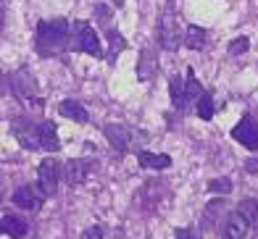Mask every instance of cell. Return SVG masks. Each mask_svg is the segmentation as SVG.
I'll return each instance as SVG.
<instances>
[{"mask_svg":"<svg viewBox=\"0 0 258 239\" xmlns=\"http://www.w3.org/2000/svg\"><path fill=\"white\" fill-rule=\"evenodd\" d=\"M69 32H72V21L66 19H45L37 24L34 32V50L40 58H55L69 47Z\"/></svg>","mask_w":258,"mask_h":239,"instance_id":"6da1fadb","label":"cell"},{"mask_svg":"<svg viewBox=\"0 0 258 239\" xmlns=\"http://www.w3.org/2000/svg\"><path fill=\"white\" fill-rule=\"evenodd\" d=\"M69 50L87 53L92 58H103L100 37H98V32L90 27V21H85V19L72 21V32H69Z\"/></svg>","mask_w":258,"mask_h":239,"instance_id":"7a4b0ae2","label":"cell"},{"mask_svg":"<svg viewBox=\"0 0 258 239\" xmlns=\"http://www.w3.org/2000/svg\"><path fill=\"white\" fill-rule=\"evenodd\" d=\"M8 90L16 95V98L21 100V103H29L32 108H42V98L37 95V79H34V74L24 66V68H16L14 74L8 76Z\"/></svg>","mask_w":258,"mask_h":239,"instance_id":"3957f363","label":"cell"},{"mask_svg":"<svg viewBox=\"0 0 258 239\" xmlns=\"http://www.w3.org/2000/svg\"><path fill=\"white\" fill-rule=\"evenodd\" d=\"M158 42H161L163 50H169V53H174L182 45V32H179L174 0H166V6H163V11H161V19H158Z\"/></svg>","mask_w":258,"mask_h":239,"instance_id":"277c9868","label":"cell"},{"mask_svg":"<svg viewBox=\"0 0 258 239\" xmlns=\"http://www.w3.org/2000/svg\"><path fill=\"white\" fill-rule=\"evenodd\" d=\"M103 134H105V139L111 142V147H116L119 152H129L132 147H137V142L148 139L143 131H137L132 126H124V124H105Z\"/></svg>","mask_w":258,"mask_h":239,"instance_id":"5b68a950","label":"cell"},{"mask_svg":"<svg viewBox=\"0 0 258 239\" xmlns=\"http://www.w3.org/2000/svg\"><path fill=\"white\" fill-rule=\"evenodd\" d=\"M58 182H61V163L55 158H45L37 169V189L42 197H53L58 192Z\"/></svg>","mask_w":258,"mask_h":239,"instance_id":"8992f818","label":"cell"},{"mask_svg":"<svg viewBox=\"0 0 258 239\" xmlns=\"http://www.w3.org/2000/svg\"><path fill=\"white\" fill-rule=\"evenodd\" d=\"M95 166L98 163L90 161V158H72V161H66V166L61 169V176L69 187H79L90 179V174L95 171Z\"/></svg>","mask_w":258,"mask_h":239,"instance_id":"52a82bcc","label":"cell"},{"mask_svg":"<svg viewBox=\"0 0 258 239\" xmlns=\"http://www.w3.org/2000/svg\"><path fill=\"white\" fill-rule=\"evenodd\" d=\"M11 134L16 137V142L24 150H40V131H37V124L29 121V118H14V124H11Z\"/></svg>","mask_w":258,"mask_h":239,"instance_id":"ba28073f","label":"cell"},{"mask_svg":"<svg viewBox=\"0 0 258 239\" xmlns=\"http://www.w3.org/2000/svg\"><path fill=\"white\" fill-rule=\"evenodd\" d=\"M232 139H237L248 150H258V124L253 121L250 113H245L237 121V126L232 129Z\"/></svg>","mask_w":258,"mask_h":239,"instance_id":"9c48e42d","label":"cell"},{"mask_svg":"<svg viewBox=\"0 0 258 239\" xmlns=\"http://www.w3.org/2000/svg\"><path fill=\"white\" fill-rule=\"evenodd\" d=\"M42 192L37 187H32V184H24V187H19L16 192H14V205L19 208H24V210H40L42 208Z\"/></svg>","mask_w":258,"mask_h":239,"instance_id":"30bf717a","label":"cell"},{"mask_svg":"<svg viewBox=\"0 0 258 239\" xmlns=\"http://www.w3.org/2000/svg\"><path fill=\"white\" fill-rule=\"evenodd\" d=\"M137 163H140V169H145V171H163V169H169V166H171V155L140 150L137 152Z\"/></svg>","mask_w":258,"mask_h":239,"instance_id":"8fae6325","label":"cell"},{"mask_svg":"<svg viewBox=\"0 0 258 239\" xmlns=\"http://www.w3.org/2000/svg\"><path fill=\"white\" fill-rule=\"evenodd\" d=\"M103 34H105V40H108V55H105V58H108V63L113 66L116 61H119V55L129 47V42H126L124 34H121L119 29H116V24H113L111 29H105Z\"/></svg>","mask_w":258,"mask_h":239,"instance_id":"7c38bea8","label":"cell"},{"mask_svg":"<svg viewBox=\"0 0 258 239\" xmlns=\"http://www.w3.org/2000/svg\"><path fill=\"white\" fill-rule=\"evenodd\" d=\"M248 229H250V223L245 221L237 210H234V213H229V216H227L221 239H245V236H248Z\"/></svg>","mask_w":258,"mask_h":239,"instance_id":"4fadbf2b","label":"cell"},{"mask_svg":"<svg viewBox=\"0 0 258 239\" xmlns=\"http://www.w3.org/2000/svg\"><path fill=\"white\" fill-rule=\"evenodd\" d=\"M37 131H40V150H45V152H58V150H61V142H58V129H55L53 121L37 124Z\"/></svg>","mask_w":258,"mask_h":239,"instance_id":"5bb4252c","label":"cell"},{"mask_svg":"<svg viewBox=\"0 0 258 239\" xmlns=\"http://www.w3.org/2000/svg\"><path fill=\"white\" fill-rule=\"evenodd\" d=\"M156 71H158V61H156L153 50H150V47H143L140 61H137V79L140 82H150L156 76Z\"/></svg>","mask_w":258,"mask_h":239,"instance_id":"9a60e30c","label":"cell"},{"mask_svg":"<svg viewBox=\"0 0 258 239\" xmlns=\"http://www.w3.org/2000/svg\"><path fill=\"white\" fill-rule=\"evenodd\" d=\"M58 113H61L63 118H69V121H77V124H87L90 121V113L82 103L77 100H63L61 105H58Z\"/></svg>","mask_w":258,"mask_h":239,"instance_id":"2e32d148","label":"cell"},{"mask_svg":"<svg viewBox=\"0 0 258 239\" xmlns=\"http://www.w3.org/2000/svg\"><path fill=\"white\" fill-rule=\"evenodd\" d=\"M201 92H203V85L198 82L195 68H187V74H184V103H187V111H190L195 105V100L201 98Z\"/></svg>","mask_w":258,"mask_h":239,"instance_id":"e0dca14e","label":"cell"},{"mask_svg":"<svg viewBox=\"0 0 258 239\" xmlns=\"http://www.w3.org/2000/svg\"><path fill=\"white\" fill-rule=\"evenodd\" d=\"M184 47H190V50H203L206 42H208V32L203 27H195V24H190L184 32Z\"/></svg>","mask_w":258,"mask_h":239,"instance_id":"ac0fdd59","label":"cell"},{"mask_svg":"<svg viewBox=\"0 0 258 239\" xmlns=\"http://www.w3.org/2000/svg\"><path fill=\"white\" fill-rule=\"evenodd\" d=\"M169 95H171V103L177 113H187V103H184V82L179 76H171L169 79Z\"/></svg>","mask_w":258,"mask_h":239,"instance_id":"d6986e66","label":"cell"},{"mask_svg":"<svg viewBox=\"0 0 258 239\" xmlns=\"http://www.w3.org/2000/svg\"><path fill=\"white\" fill-rule=\"evenodd\" d=\"M0 229H3V234H8L11 239H21L27 234V221H21L19 216H3Z\"/></svg>","mask_w":258,"mask_h":239,"instance_id":"ffe728a7","label":"cell"},{"mask_svg":"<svg viewBox=\"0 0 258 239\" xmlns=\"http://www.w3.org/2000/svg\"><path fill=\"white\" fill-rule=\"evenodd\" d=\"M214 111H216V105H214V95L211 92H201V98L195 100V113L203 118V121H211L214 118Z\"/></svg>","mask_w":258,"mask_h":239,"instance_id":"44dd1931","label":"cell"},{"mask_svg":"<svg viewBox=\"0 0 258 239\" xmlns=\"http://www.w3.org/2000/svg\"><path fill=\"white\" fill-rule=\"evenodd\" d=\"M237 213L248 221L250 226H255L258 223V200L255 197H245V200H240L237 202Z\"/></svg>","mask_w":258,"mask_h":239,"instance_id":"7402d4cb","label":"cell"},{"mask_svg":"<svg viewBox=\"0 0 258 239\" xmlns=\"http://www.w3.org/2000/svg\"><path fill=\"white\" fill-rule=\"evenodd\" d=\"M229 205L227 200H216V202H208L206 205V223H219L224 216H229Z\"/></svg>","mask_w":258,"mask_h":239,"instance_id":"603a6c76","label":"cell"},{"mask_svg":"<svg viewBox=\"0 0 258 239\" xmlns=\"http://www.w3.org/2000/svg\"><path fill=\"white\" fill-rule=\"evenodd\" d=\"M92 14H95V21H98V27H100L103 32L113 27V14H111V6L98 3L95 8H92Z\"/></svg>","mask_w":258,"mask_h":239,"instance_id":"cb8c5ba5","label":"cell"},{"mask_svg":"<svg viewBox=\"0 0 258 239\" xmlns=\"http://www.w3.org/2000/svg\"><path fill=\"white\" fill-rule=\"evenodd\" d=\"M208 192H214V195H229L232 192V179H227V176L211 179V182H208Z\"/></svg>","mask_w":258,"mask_h":239,"instance_id":"d4e9b609","label":"cell"},{"mask_svg":"<svg viewBox=\"0 0 258 239\" xmlns=\"http://www.w3.org/2000/svg\"><path fill=\"white\" fill-rule=\"evenodd\" d=\"M248 50H250V40L248 37H237V40L229 42V55H242Z\"/></svg>","mask_w":258,"mask_h":239,"instance_id":"484cf974","label":"cell"},{"mask_svg":"<svg viewBox=\"0 0 258 239\" xmlns=\"http://www.w3.org/2000/svg\"><path fill=\"white\" fill-rule=\"evenodd\" d=\"M177 239H203V236L195 229H177Z\"/></svg>","mask_w":258,"mask_h":239,"instance_id":"4316f807","label":"cell"},{"mask_svg":"<svg viewBox=\"0 0 258 239\" xmlns=\"http://www.w3.org/2000/svg\"><path fill=\"white\" fill-rule=\"evenodd\" d=\"M85 239H105V236H103V229H100V226H90V229L85 231Z\"/></svg>","mask_w":258,"mask_h":239,"instance_id":"83f0119b","label":"cell"},{"mask_svg":"<svg viewBox=\"0 0 258 239\" xmlns=\"http://www.w3.org/2000/svg\"><path fill=\"white\" fill-rule=\"evenodd\" d=\"M245 171H248V174H258V158H248V161H245Z\"/></svg>","mask_w":258,"mask_h":239,"instance_id":"f1b7e54d","label":"cell"},{"mask_svg":"<svg viewBox=\"0 0 258 239\" xmlns=\"http://www.w3.org/2000/svg\"><path fill=\"white\" fill-rule=\"evenodd\" d=\"M6 92H11V90H8V76L3 74V71H0V98H3Z\"/></svg>","mask_w":258,"mask_h":239,"instance_id":"f546056e","label":"cell"},{"mask_svg":"<svg viewBox=\"0 0 258 239\" xmlns=\"http://www.w3.org/2000/svg\"><path fill=\"white\" fill-rule=\"evenodd\" d=\"M113 3V8H124V0H111Z\"/></svg>","mask_w":258,"mask_h":239,"instance_id":"4dcf8cb0","label":"cell"},{"mask_svg":"<svg viewBox=\"0 0 258 239\" xmlns=\"http://www.w3.org/2000/svg\"><path fill=\"white\" fill-rule=\"evenodd\" d=\"M0 234H3V229H0Z\"/></svg>","mask_w":258,"mask_h":239,"instance_id":"1f68e13d","label":"cell"},{"mask_svg":"<svg viewBox=\"0 0 258 239\" xmlns=\"http://www.w3.org/2000/svg\"><path fill=\"white\" fill-rule=\"evenodd\" d=\"M0 200H3V197H0Z\"/></svg>","mask_w":258,"mask_h":239,"instance_id":"d6a6232c","label":"cell"}]
</instances>
